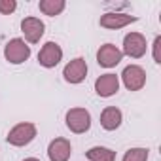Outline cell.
Wrapping results in <instances>:
<instances>
[{"label":"cell","mask_w":161,"mask_h":161,"mask_svg":"<svg viewBox=\"0 0 161 161\" xmlns=\"http://www.w3.org/2000/svg\"><path fill=\"white\" fill-rule=\"evenodd\" d=\"M66 127L76 133V135H82L86 131H89L91 127V114L86 108H70L66 112Z\"/></svg>","instance_id":"cell-1"},{"label":"cell","mask_w":161,"mask_h":161,"mask_svg":"<svg viewBox=\"0 0 161 161\" xmlns=\"http://www.w3.org/2000/svg\"><path fill=\"white\" fill-rule=\"evenodd\" d=\"M36 136V125L34 123H17L6 136V140L12 144V146H27L29 142H32Z\"/></svg>","instance_id":"cell-2"},{"label":"cell","mask_w":161,"mask_h":161,"mask_svg":"<svg viewBox=\"0 0 161 161\" xmlns=\"http://www.w3.org/2000/svg\"><path fill=\"white\" fill-rule=\"evenodd\" d=\"M4 57L12 64H21V63H25L31 57V46H27L25 40H21V38H14V40H10L6 44Z\"/></svg>","instance_id":"cell-3"},{"label":"cell","mask_w":161,"mask_h":161,"mask_svg":"<svg viewBox=\"0 0 161 161\" xmlns=\"http://www.w3.org/2000/svg\"><path fill=\"white\" fill-rule=\"evenodd\" d=\"M121 80H123V86L129 89V91H138L144 87L146 84V72L142 66L138 64H129L123 68L121 72Z\"/></svg>","instance_id":"cell-4"},{"label":"cell","mask_w":161,"mask_h":161,"mask_svg":"<svg viewBox=\"0 0 161 161\" xmlns=\"http://www.w3.org/2000/svg\"><path fill=\"white\" fill-rule=\"evenodd\" d=\"M63 76H64V80H66L68 84H80V82H84L86 76H87V63H86V59H82V57L72 59L64 66Z\"/></svg>","instance_id":"cell-5"},{"label":"cell","mask_w":161,"mask_h":161,"mask_svg":"<svg viewBox=\"0 0 161 161\" xmlns=\"http://www.w3.org/2000/svg\"><path fill=\"white\" fill-rule=\"evenodd\" d=\"M146 38L140 34V32H131L123 38V51L125 55L133 57V59H140L144 53H146Z\"/></svg>","instance_id":"cell-6"},{"label":"cell","mask_w":161,"mask_h":161,"mask_svg":"<svg viewBox=\"0 0 161 161\" xmlns=\"http://www.w3.org/2000/svg\"><path fill=\"white\" fill-rule=\"evenodd\" d=\"M61 59H63V49H61V46L55 44V42H47V44L40 49V53H38V63H40L42 66H46V68L57 66V64L61 63Z\"/></svg>","instance_id":"cell-7"},{"label":"cell","mask_w":161,"mask_h":161,"mask_svg":"<svg viewBox=\"0 0 161 161\" xmlns=\"http://www.w3.org/2000/svg\"><path fill=\"white\" fill-rule=\"evenodd\" d=\"M123 59L121 49H118L114 44H104L101 46V49L97 51V63L104 68H112L116 64H119V61Z\"/></svg>","instance_id":"cell-8"},{"label":"cell","mask_w":161,"mask_h":161,"mask_svg":"<svg viewBox=\"0 0 161 161\" xmlns=\"http://www.w3.org/2000/svg\"><path fill=\"white\" fill-rule=\"evenodd\" d=\"M119 89V78L116 74H103L97 78V82H95V91L99 97H112L116 95Z\"/></svg>","instance_id":"cell-9"},{"label":"cell","mask_w":161,"mask_h":161,"mask_svg":"<svg viewBox=\"0 0 161 161\" xmlns=\"http://www.w3.org/2000/svg\"><path fill=\"white\" fill-rule=\"evenodd\" d=\"M21 31H23L25 38H27L31 44H36V42H40V38L44 36L46 25H44L38 17H25V19L21 21Z\"/></svg>","instance_id":"cell-10"},{"label":"cell","mask_w":161,"mask_h":161,"mask_svg":"<svg viewBox=\"0 0 161 161\" xmlns=\"http://www.w3.org/2000/svg\"><path fill=\"white\" fill-rule=\"evenodd\" d=\"M136 21V17L135 15H127V14H114V12H108V14H104V15H101V27H104V29H123V27H127V25H131V23H135Z\"/></svg>","instance_id":"cell-11"},{"label":"cell","mask_w":161,"mask_h":161,"mask_svg":"<svg viewBox=\"0 0 161 161\" xmlns=\"http://www.w3.org/2000/svg\"><path fill=\"white\" fill-rule=\"evenodd\" d=\"M70 153H72V146L66 138H55L49 142L47 155L51 161H68Z\"/></svg>","instance_id":"cell-12"},{"label":"cell","mask_w":161,"mask_h":161,"mask_svg":"<svg viewBox=\"0 0 161 161\" xmlns=\"http://www.w3.org/2000/svg\"><path fill=\"white\" fill-rule=\"evenodd\" d=\"M121 110L116 108V106H106L101 114V125L106 129V131H116L119 125H121Z\"/></svg>","instance_id":"cell-13"},{"label":"cell","mask_w":161,"mask_h":161,"mask_svg":"<svg viewBox=\"0 0 161 161\" xmlns=\"http://www.w3.org/2000/svg\"><path fill=\"white\" fill-rule=\"evenodd\" d=\"M38 6H40V12L42 14H46L49 17H55V15H59L64 10L66 2H64V0H42Z\"/></svg>","instance_id":"cell-14"},{"label":"cell","mask_w":161,"mask_h":161,"mask_svg":"<svg viewBox=\"0 0 161 161\" xmlns=\"http://www.w3.org/2000/svg\"><path fill=\"white\" fill-rule=\"evenodd\" d=\"M87 159L89 161H116V152H112L110 148L95 146L87 152Z\"/></svg>","instance_id":"cell-15"},{"label":"cell","mask_w":161,"mask_h":161,"mask_svg":"<svg viewBox=\"0 0 161 161\" xmlns=\"http://www.w3.org/2000/svg\"><path fill=\"white\" fill-rule=\"evenodd\" d=\"M121 161H148V150L146 148H131L125 152Z\"/></svg>","instance_id":"cell-16"},{"label":"cell","mask_w":161,"mask_h":161,"mask_svg":"<svg viewBox=\"0 0 161 161\" xmlns=\"http://www.w3.org/2000/svg\"><path fill=\"white\" fill-rule=\"evenodd\" d=\"M17 8V2L15 0H0V14H4V15H10L14 14Z\"/></svg>","instance_id":"cell-17"},{"label":"cell","mask_w":161,"mask_h":161,"mask_svg":"<svg viewBox=\"0 0 161 161\" xmlns=\"http://www.w3.org/2000/svg\"><path fill=\"white\" fill-rule=\"evenodd\" d=\"M161 36H155V40H153V61L159 64L161 63Z\"/></svg>","instance_id":"cell-18"},{"label":"cell","mask_w":161,"mask_h":161,"mask_svg":"<svg viewBox=\"0 0 161 161\" xmlns=\"http://www.w3.org/2000/svg\"><path fill=\"white\" fill-rule=\"evenodd\" d=\"M25 161H40V159H36V157H27Z\"/></svg>","instance_id":"cell-19"}]
</instances>
